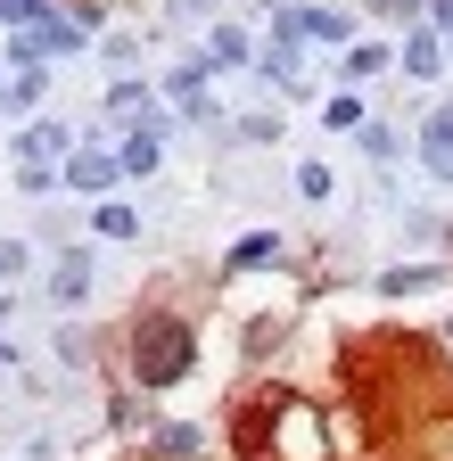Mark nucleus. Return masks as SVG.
<instances>
[{"mask_svg":"<svg viewBox=\"0 0 453 461\" xmlns=\"http://www.w3.org/2000/svg\"><path fill=\"white\" fill-rule=\"evenodd\" d=\"M182 355H190V346H182V330H165V338L149 330V338H140V371H149V379H165V371H182Z\"/></svg>","mask_w":453,"mask_h":461,"instance_id":"nucleus-1","label":"nucleus"}]
</instances>
